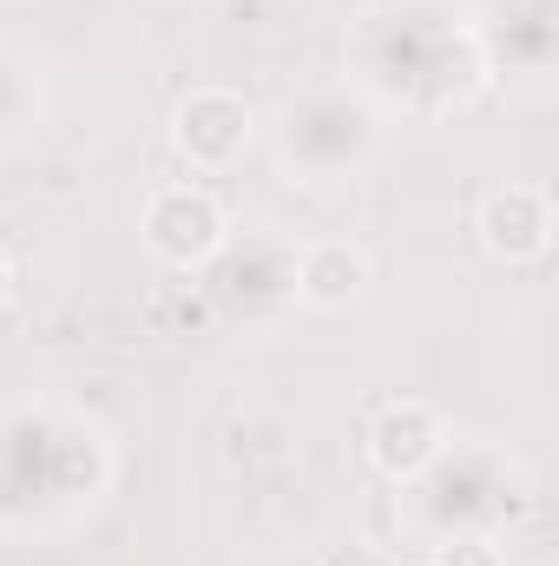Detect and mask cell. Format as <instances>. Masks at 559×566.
I'll return each mask as SVG.
<instances>
[{
    "mask_svg": "<svg viewBox=\"0 0 559 566\" xmlns=\"http://www.w3.org/2000/svg\"><path fill=\"white\" fill-rule=\"evenodd\" d=\"M342 80L389 126H447L494 93L481 20L454 0H369L342 40Z\"/></svg>",
    "mask_w": 559,
    "mask_h": 566,
    "instance_id": "6da1fadb",
    "label": "cell"
},
{
    "mask_svg": "<svg viewBox=\"0 0 559 566\" xmlns=\"http://www.w3.org/2000/svg\"><path fill=\"white\" fill-rule=\"evenodd\" d=\"M119 488V441L73 396L0 402V541L53 547L73 541Z\"/></svg>",
    "mask_w": 559,
    "mask_h": 566,
    "instance_id": "7a4b0ae2",
    "label": "cell"
},
{
    "mask_svg": "<svg viewBox=\"0 0 559 566\" xmlns=\"http://www.w3.org/2000/svg\"><path fill=\"white\" fill-rule=\"evenodd\" d=\"M534 494H540V481L520 448H507L494 434H454L415 481L395 488V527L415 547L467 541V534L507 541L514 521L534 507Z\"/></svg>",
    "mask_w": 559,
    "mask_h": 566,
    "instance_id": "3957f363",
    "label": "cell"
},
{
    "mask_svg": "<svg viewBox=\"0 0 559 566\" xmlns=\"http://www.w3.org/2000/svg\"><path fill=\"white\" fill-rule=\"evenodd\" d=\"M271 158L296 191H342L362 185L382 151H389V119L349 86V80H309L283 93L277 113L264 119Z\"/></svg>",
    "mask_w": 559,
    "mask_h": 566,
    "instance_id": "277c9868",
    "label": "cell"
},
{
    "mask_svg": "<svg viewBox=\"0 0 559 566\" xmlns=\"http://www.w3.org/2000/svg\"><path fill=\"white\" fill-rule=\"evenodd\" d=\"M238 238L224 198L204 185V178H165L151 185L139 205V244L151 264L178 271V277H198L224 258V244Z\"/></svg>",
    "mask_w": 559,
    "mask_h": 566,
    "instance_id": "5b68a950",
    "label": "cell"
},
{
    "mask_svg": "<svg viewBox=\"0 0 559 566\" xmlns=\"http://www.w3.org/2000/svg\"><path fill=\"white\" fill-rule=\"evenodd\" d=\"M264 133V113L238 93V86H191L171 119H165V139L178 151V165L191 178H224L244 165V151Z\"/></svg>",
    "mask_w": 559,
    "mask_h": 566,
    "instance_id": "8992f818",
    "label": "cell"
},
{
    "mask_svg": "<svg viewBox=\"0 0 559 566\" xmlns=\"http://www.w3.org/2000/svg\"><path fill=\"white\" fill-rule=\"evenodd\" d=\"M487 46V80L507 99H547L559 66V20L553 0H507V13L494 27H481Z\"/></svg>",
    "mask_w": 559,
    "mask_h": 566,
    "instance_id": "52a82bcc",
    "label": "cell"
},
{
    "mask_svg": "<svg viewBox=\"0 0 559 566\" xmlns=\"http://www.w3.org/2000/svg\"><path fill=\"white\" fill-rule=\"evenodd\" d=\"M553 231H559L553 191L534 185V178H507V185H487V191L474 198V244H481L494 264H507V271L547 264Z\"/></svg>",
    "mask_w": 559,
    "mask_h": 566,
    "instance_id": "ba28073f",
    "label": "cell"
},
{
    "mask_svg": "<svg viewBox=\"0 0 559 566\" xmlns=\"http://www.w3.org/2000/svg\"><path fill=\"white\" fill-rule=\"evenodd\" d=\"M211 271H218L224 303L238 316H251V323H277L283 310H296V283H289L296 277V238H283L271 224L231 238Z\"/></svg>",
    "mask_w": 559,
    "mask_h": 566,
    "instance_id": "9c48e42d",
    "label": "cell"
},
{
    "mask_svg": "<svg viewBox=\"0 0 559 566\" xmlns=\"http://www.w3.org/2000/svg\"><path fill=\"white\" fill-rule=\"evenodd\" d=\"M447 441H454V422H447L434 402H421V396L382 402V409L369 416V428H362V454H369V468H376L389 488L415 481Z\"/></svg>",
    "mask_w": 559,
    "mask_h": 566,
    "instance_id": "30bf717a",
    "label": "cell"
},
{
    "mask_svg": "<svg viewBox=\"0 0 559 566\" xmlns=\"http://www.w3.org/2000/svg\"><path fill=\"white\" fill-rule=\"evenodd\" d=\"M296 310L342 316L376 290V258L356 238H303L296 244Z\"/></svg>",
    "mask_w": 559,
    "mask_h": 566,
    "instance_id": "8fae6325",
    "label": "cell"
},
{
    "mask_svg": "<svg viewBox=\"0 0 559 566\" xmlns=\"http://www.w3.org/2000/svg\"><path fill=\"white\" fill-rule=\"evenodd\" d=\"M40 133H46V66L27 46L0 40V158L33 145Z\"/></svg>",
    "mask_w": 559,
    "mask_h": 566,
    "instance_id": "7c38bea8",
    "label": "cell"
},
{
    "mask_svg": "<svg viewBox=\"0 0 559 566\" xmlns=\"http://www.w3.org/2000/svg\"><path fill=\"white\" fill-rule=\"evenodd\" d=\"M428 566H507V541H494V534L441 541V547H428Z\"/></svg>",
    "mask_w": 559,
    "mask_h": 566,
    "instance_id": "4fadbf2b",
    "label": "cell"
},
{
    "mask_svg": "<svg viewBox=\"0 0 559 566\" xmlns=\"http://www.w3.org/2000/svg\"><path fill=\"white\" fill-rule=\"evenodd\" d=\"M13 296H20V271H13V251L0 244V316L13 310Z\"/></svg>",
    "mask_w": 559,
    "mask_h": 566,
    "instance_id": "5bb4252c",
    "label": "cell"
},
{
    "mask_svg": "<svg viewBox=\"0 0 559 566\" xmlns=\"http://www.w3.org/2000/svg\"><path fill=\"white\" fill-rule=\"evenodd\" d=\"M316 566H382V560H376L369 547H356V541H349V547H329V554H323Z\"/></svg>",
    "mask_w": 559,
    "mask_h": 566,
    "instance_id": "9a60e30c",
    "label": "cell"
}]
</instances>
